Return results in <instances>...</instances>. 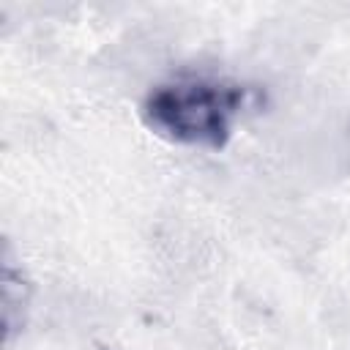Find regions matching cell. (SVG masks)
<instances>
[{
    "label": "cell",
    "mask_w": 350,
    "mask_h": 350,
    "mask_svg": "<svg viewBox=\"0 0 350 350\" xmlns=\"http://www.w3.org/2000/svg\"><path fill=\"white\" fill-rule=\"evenodd\" d=\"M249 90L219 77H175L156 85L142 101V120L159 137L191 148H224Z\"/></svg>",
    "instance_id": "cell-1"
},
{
    "label": "cell",
    "mask_w": 350,
    "mask_h": 350,
    "mask_svg": "<svg viewBox=\"0 0 350 350\" xmlns=\"http://www.w3.org/2000/svg\"><path fill=\"white\" fill-rule=\"evenodd\" d=\"M25 304H27V284L22 271L14 268V260L5 249V262H3V325H5V342H11L14 334V309H19L25 314Z\"/></svg>",
    "instance_id": "cell-2"
}]
</instances>
